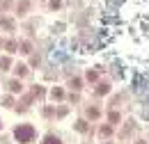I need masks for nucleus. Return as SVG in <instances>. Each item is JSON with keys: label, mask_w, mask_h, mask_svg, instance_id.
<instances>
[{"label": "nucleus", "mask_w": 149, "mask_h": 144, "mask_svg": "<svg viewBox=\"0 0 149 144\" xmlns=\"http://www.w3.org/2000/svg\"><path fill=\"white\" fill-rule=\"evenodd\" d=\"M14 137L19 142H32L35 140V128L30 126V124H21V126L14 128Z\"/></svg>", "instance_id": "obj_1"}, {"label": "nucleus", "mask_w": 149, "mask_h": 144, "mask_svg": "<svg viewBox=\"0 0 149 144\" xmlns=\"http://www.w3.org/2000/svg\"><path fill=\"white\" fill-rule=\"evenodd\" d=\"M7 87H9V91H14V94H16V91H23V85H21L19 80H12V82H9V85H7Z\"/></svg>", "instance_id": "obj_2"}, {"label": "nucleus", "mask_w": 149, "mask_h": 144, "mask_svg": "<svg viewBox=\"0 0 149 144\" xmlns=\"http://www.w3.org/2000/svg\"><path fill=\"white\" fill-rule=\"evenodd\" d=\"M14 71H16V75H25V73H28V66H25V64H16Z\"/></svg>", "instance_id": "obj_3"}, {"label": "nucleus", "mask_w": 149, "mask_h": 144, "mask_svg": "<svg viewBox=\"0 0 149 144\" xmlns=\"http://www.w3.org/2000/svg\"><path fill=\"white\" fill-rule=\"evenodd\" d=\"M9 64H12V62H9V57H2V60H0V71H7V69H9Z\"/></svg>", "instance_id": "obj_4"}, {"label": "nucleus", "mask_w": 149, "mask_h": 144, "mask_svg": "<svg viewBox=\"0 0 149 144\" xmlns=\"http://www.w3.org/2000/svg\"><path fill=\"white\" fill-rule=\"evenodd\" d=\"M51 94H53V98H62V96H64V91L60 89V87H55V89L51 91Z\"/></svg>", "instance_id": "obj_5"}, {"label": "nucleus", "mask_w": 149, "mask_h": 144, "mask_svg": "<svg viewBox=\"0 0 149 144\" xmlns=\"http://www.w3.org/2000/svg\"><path fill=\"white\" fill-rule=\"evenodd\" d=\"M44 144H60V140H57V137H53V135H48V137L44 140Z\"/></svg>", "instance_id": "obj_6"}, {"label": "nucleus", "mask_w": 149, "mask_h": 144, "mask_svg": "<svg viewBox=\"0 0 149 144\" xmlns=\"http://www.w3.org/2000/svg\"><path fill=\"white\" fill-rule=\"evenodd\" d=\"M5 46H7V51H9V53H14V51H16V44H14V41H7Z\"/></svg>", "instance_id": "obj_7"}, {"label": "nucleus", "mask_w": 149, "mask_h": 144, "mask_svg": "<svg viewBox=\"0 0 149 144\" xmlns=\"http://www.w3.org/2000/svg\"><path fill=\"white\" fill-rule=\"evenodd\" d=\"M21 53H30V44H28V41L21 44Z\"/></svg>", "instance_id": "obj_8"}, {"label": "nucleus", "mask_w": 149, "mask_h": 144, "mask_svg": "<svg viewBox=\"0 0 149 144\" xmlns=\"http://www.w3.org/2000/svg\"><path fill=\"white\" fill-rule=\"evenodd\" d=\"M69 85H71V87H74V89H80V80H78V78H74V80H71V82H69Z\"/></svg>", "instance_id": "obj_9"}, {"label": "nucleus", "mask_w": 149, "mask_h": 144, "mask_svg": "<svg viewBox=\"0 0 149 144\" xmlns=\"http://www.w3.org/2000/svg\"><path fill=\"white\" fill-rule=\"evenodd\" d=\"M76 128H78V130H87V124H85V121H78Z\"/></svg>", "instance_id": "obj_10"}, {"label": "nucleus", "mask_w": 149, "mask_h": 144, "mask_svg": "<svg viewBox=\"0 0 149 144\" xmlns=\"http://www.w3.org/2000/svg\"><path fill=\"white\" fill-rule=\"evenodd\" d=\"M87 114H90V117H99V110H96V108H90V110H87Z\"/></svg>", "instance_id": "obj_11"}, {"label": "nucleus", "mask_w": 149, "mask_h": 144, "mask_svg": "<svg viewBox=\"0 0 149 144\" xmlns=\"http://www.w3.org/2000/svg\"><path fill=\"white\" fill-rule=\"evenodd\" d=\"M0 25H2V28H14V23H12V21H0Z\"/></svg>", "instance_id": "obj_12"}, {"label": "nucleus", "mask_w": 149, "mask_h": 144, "mask_svg": "<svg viewBox=\"0 0 149 144\" xmlns=\"http://www.w3.org/2000/svg\"><path fill=\"white\" fill-rule=\"evenodd\" d=\"M2 103H5V105H7V108H12V105H14V101H12V98H9V96H7V98H5V101H2Z\"/></svg>", "instance_id": "obj_13"}, {"label": "nucleus", "mask_w": 149, "mask_h": 144, "mask_svg": "<svg viewBox=\"0 0 149 144\" xmlns=\"http://www.w3.org/2000/svg\"><path fill=\"white\" fill-rule=\"evenodd\" d=\"M51 7L55 9V7H60V0H51Z\"/></svg>", "instance_id": "obj_14"}, {"label": "nucleus", "mask_w": 149, "mask_h": 144, "mask_svg": "<svg viewBox=\"0 0 149 144\" xmlns=\"http://www.w3.org/2000/svg\"><path fill=\"white\" fill-rule=\"evenodd\" d=\"M138 144H145V142H138Z\"/></svg>", "instance_id": "obj_15"}, {"label": "nucleus", "mask_w": 149, "mask_h": 144, "mask_svg": "<svg viewBox=\"0 0 149 144\" xmlns=\"http://www.w3.org/2000/svg\"><path fill=\"white\" fill-rule=\"evenodd\" d=\"M0 128H2V124H0Z\"/></svg>", "instance_id": "obj_16"}]
</instances>
